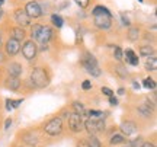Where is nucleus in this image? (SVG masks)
<instances>
[{"instance_id":"1","label":"nucleus","mask_w":157,"mask_h":147,"mask_svg":"<svg viewBox=\"0 0 157 147\" xmlns=\"http://www.w3.org/2000/svg\"><path fill=\"white\" fill-rule=\"evenodd\" d=\"M28 77L32 82L35 91H42L51 85L52 70L47 64H35V66H31V68H29Z\"/></svg>"},{"instance_id":"2","label":"nucleus","mask_w":157,"mask_h":147,"mask_svg":"<svg viewBox=\"0 0 157 147\" xmlns=\"http://www.w3.org/2000/svg\"><path fill=\"white\" fill-rule=\"evenodd\" d=\"M45 137L50 138H58L64 134V119L60 115H52L48 118L42 125V131H41Z\"/></svg>"},{"instance_id":"3","label":"nucleus","mask_w":157,"mask_h":147,"mask_svg":"<svg viewBox=\"0 0 157 147\" xmlns=\"http://www.w3.org/2000/svg\"><path fill=\"white\" fill-rule=\"evenodd\" d=\"M80 66L90 74V76H93L95 79H99L102 76V68L99 67V61H98V58H96L90 51L84 50L82 52V56H80Z\"/></svg>"},{"instance_id":"4","label":"nucleus","mask_w":157,"mask_h":147,"mask_svg":"<svg viewBox=\"0 0 157 147\" xmlns=\"http://www.w3.org/2000/svg\"><path fill=\"white\" fill-rule=\"evenodd\" d=\"M21 54H22L23 60L34 66V63L38 60V56H39V48H38V44L35 42L34 40H26L22 42V47H21Z\"/></svg>"},{"instance_id":"5","label":"nucleus","mask_w":157,"mask_h":147,"mask_svg":"<svg viewBox=\"0 0 157 147\" xmlns=\"http://www.w3.org/2000/svg\"><path fill=\"white\" fill-rule=\"evenodd\" d=\"M83 130H86V133L89 136L103 134L105 130H106V121H105V118H99V119L86 118L83 121Z\"/></svg>"},{"instance_id":"6","label":"nucleus","mask_w":157,"mask_h":147,"mask_svg":"<svg viewBox=\"0 0 157 147\" xmlns=\"http://www.w3.org/2000/svg\"><path fill=\"white\" fill-rule=\"evenodd\" d=\"M2 31L5 32V37L13 38V40H16V41H21V42H23V41L28 38V29L22 28V26H19V25H15V23H10V25H9L7 22H5Z\"/></svg>"},{"instance_id":"7","label":"nucleus","mask_w":157,"mask_h":147,"mask_svg":"<svg viewBox=\"0 0 157 147\" xmlns=\"http://www.w3.org/2000/svg\"><path fill=\"white\" fill-rule=\"evenodd\" d=\"M19 138H21V141H22V146H26V147H38V144H41V141H42L41 133H39L36 128H35V130L21 131Z\"/></svg>"},{"instance_id":"8","label":"nucleus","mask_w":157,"mask_h":147,"mask_svg":"<svg viewBox=\"0 0 157 147\" xmlns=\"http://www.w3.org/2000/svg\"><path fill=\"white\" fill-rule=\"evenodd\" d=\"M21 47H22L21 41H16V40H13V38L6 37L2 50H3V52L6 54V57L9 60H15L17 56H21Z\"/></svg>"},{"instance_id":"9","label":"nucleus","mask_w":157,"mask_h":147,"mask_svg":"<svg viewBox=\"0 0 157 147\" xmlns=\"http://www.w3.org/2000/svg\"><path fill=\"white\" fill-rule=\"evenodd\" d=\"M54 40H56V28H52L51 25L44 23L41 31H39L38 37H36V40H35V42L38 45H51Z\"/></svg>"},{"instance_id":"10","label":"nucleus","mask_w":157,"mask_h":147,"mask_svg":"<svg viewBox=\"0 0 157 147\" xmlns=\"http://www.w3.org/2000/svg\"><path fill=\"white\" fill-rule=\"evenodd\" d=\"M108 72L118 80H127L129 77V72L122 61H112L108 64Z\"/></svg>"},{"instance_id":"11","label":"nucleus","mask_w":157,"mask_h":147,"mask_svg":"<svg viewBox=\"0 0 157 147\" xmlns=\"http://www.w3.org/2000/svg\"><path fill=\"white\" fill-rule=\"evenodd\" d=\"M23 9H25V12H26V15H28V17L31 21H41L42 16H44L38 0H28V2H25Z\"/></svg>"},{"instance_id":"12","label":"nucleus","mask_w":157,"mask_h":147,"mask_svg":"<svg viewBox=\"0 0 157 147\" xmlns=\"http://www.w3.org/2000/svg\"><path fill=\"white\" fill-rule=\"evenodd\" d=\"M93 26H95L98 31H102V32L111 31L113 26L112 15H106V13L95 15V16H93Z\"/></svg>"},{"instance_id":"13","label":"nucleus","mask_w":157,"mask_h":147,"mask_svg":"<svg viewBox=\"0 0 157 147\" xmlns=\"http://www.w3.org/2000/svg\"><path fill=\"white\" fill-rule=\"evenodd\" d=\"M12 22L15 23V25H19V26H22V28H29V25L32 23V21L26 15V12L23 9V6H16L13 12H12Z\"/></svg>"},{"instance_id":"14","label":"nucleus","mask_w":157,"mask_h":147,"mask_svg":"<svg viewBox=\"0 0 157 147\" xmlns=\"http://www.w3.org/2000/svg\"><path fill=\"white\" fill-rule=\"evenodd\" d=\"M67 127L70 133L73 134H78L83 131V115H78V114H74V112H70V115L67 117Z\"/></svg>"},{"instance_id":"15","label":"nucleus","mask_w":157,"mask_h":147,"mask_svg":"<svg viewBox=\"0 0 157 147\" xmlns=\"http://www.w3.org/2000/svg\"><path fill=\"white\" fill-rule=\"evenodd\" d=\"M119 133L122 134L124 137H129L132 136H137V133H138V124H137V121L134 119H124L122 122L119 124Z\"/></svg>"},{"instance_id":"16","label":"nucleus","mask_w":157,"mask_h":147,"mask_svg":"<svg viewBox=\"0 0 157 147\" xmlns=\"http://www.w3.org/2000/svg\"><path fill=\"white\" fill-rule=\"evenodd\" d=\"M3 70H5L6 76H12V77H22L23 74V66L16 60H9L3 66Z\"/></svg>"},{"instance_id":"17","label":"nucleus","mask_w":157,"mask_h":147,"mask_svg":"<svg viewBox=\"0 0 157 147\" xmlns=\"http://www.w3.org/2000/svg\"><path fill=\"white\" fill-rule=\"evenodd\" d=\"M5 89L13 92V93H19L22 89V79L19 77H12V76H5L2 80V85Z\"/></svg>"},{"instance_id":"18","label":"nucleus","mask_w":157,"mask_h":147,"mask_svg":"<svg viewBox=\"0 0 157 147\" xmlns=\"http://www.w3.org/2000/svg\"><path fill=\"white\" fill-rule=\"evenodd\" d=\"M124 60H125L127 64L134 66V67L140 64V57H138V54H137L132 48H125V50H124Z\"/></svg>"},{"instance_id":"19","label":"nucleus","mask_w":157,"mask_h":147,"mask_svg":"<svg viewBox=\"0 0 157 147\" xmlns=\"http://www.w3.org/2000/svg\"><path fill=\"white\" fill-rule=\"evenodd\" d=\"M141 28L138 25H129L127 29V41L129 42H138L141 38Z\"/></svg>"},{"instance_id":"20","label":"nucleus","mask_w":157,"mask_h":147,"mask_svg":"<svg viewBox=\"0 0 157 147\" xmlns=\"http://www.w3.org/2000/svg\"><path fill=\"white\" fill-rule=\"evenodd\" d=\"M156 47L151 44H140L138 45V57H150V56H156Z\"/></svg>"},{"instance_id":"21","label":"nucleus","mask_w":157,"mask_h":147,"mask_svg":"<svg viewBox=\"0 0 157 147\" xmlns=\"http://www.w3.org/2000/svg\"><path fill=\"white\" fill-rule=\"evenodd\" d=\"M143 67H144V70L148 72V73H154L157 70V57L156 56L146 57V60L143 63Z\"/></svg>"},{"instance_id":"22","label":"nucleus","mask_w":157,"mask_h":147,"mask_svg":"<svg viewBox=\"0 0 157 147\" xmlns=\"http://www.w3.org/2000/svg\"><path fill=\"white\" fill-rule=\"evenodd\" d=\"M42 25H44V23L39 22V21H35L34 23L29 25V28H28V38L29 40H34V41L36 40V37H38L39 31L42 28Z\"/></svg>"},{"instance_id":"23","label":"nucleus","mask_w":157,"mask_h":147,"mask_svg":"<svg viewBox=\"0 0 157 147\" xmlns=\"http://www.w3.org/2000/svg\"><path fill=\"white\" fill-rule=\"evenodd\" d=\"M50 22H51V26H52V28L61 29L63 26H64V19H63V16L60 13H51Z\"/></svg>"},{"instance_id":"24","label":"nucleus","mask_w":157,"mask_h":147,"mask_svg":"<svg viewBox=\"0 0 157 147\" xmlns=\"http://www.w3.org/2000/svg\"><path fill=\"white\" fill-rule=\"evenodd\" d=\"M127 141V137H124L119 131L115 133L113 136L109 137V146H119V144H125Z\"/></svg>"},{"instance_id":"25","label":"nucleus","mask_w":157,"mask_h":147,"mask_svg":"<svg viewBox=\"0 0 157 147\" xmlns=\"http://www.w3.org/2000/svg\"><path fill=\"white\" fill-rule=\"evenodd\" d=\"M70 109H71V112L78 114V115H83V117H84V114H86V108H84V105L80 101L71 102V103H70Z\"/></svg>"},{"instance_id":"26","label":"nucleus","mask_w":157,"mask_h":147,"mask_svg":"<svg viewBox=\"0 0 157 147\" xmlns=\"http://www.w3.org/2000/svg\"><path fill=\"white\" fill-rule=\"evenodd\" d=\"M101 13H106V15H112V12L108 9L106 6H103V5H95L93 6V9H92V12H90V15L92 16H95V15H101Z\"/></svg>"},{"instance_id":"27","label":"nucleus","mask_w":157,"mask_h":147,"mask_svg":"<svg viewBox=\"0 0 157 147\" xmlns=\"http://www.w3.org/2000/svg\"><path fill=\"white\" fill-rule=\"evenodd\" d=\"M141 86H143V87H146V89H148V91H156L157 83H156V80L153 79V77L147 76V77H144V79H143Z\"/></svg>"},{"instance_id":"28","label":"nucleus","mask_w":157,"mask_h":147,"mask_svg":"<svg viewBox=\"0 0 157 147\" xmlns=\"http://www.w3.org/2000/svg\"><path fill=\"white\" fill-rule=\"evenodd\" d=\"M146 41V44H151V45H154L156 44V35L154 34H150V31L147 29V31H144V32H141V38L140 41Z\"/></svg>"},{"instance_id":"29","label":"nucleus","mask_w":157,"mask_h":147,"mask_svg":"<svg viewBox=\"0 0 157 147\" xmlns=\"http://www.w3.org/2000/svg\"><path fill=\"white\" fill-rule=\"evenodd\" d=\"M86 114H87V118H93V119H99L106 117V114L103 111H99V109H86Z\"/></svg>"},{"instance_id":"30","label":"nucleus","mask_w":157,"mask_h":147,"mask_svg":"<svg viewBox=\"0 0 157 147\" xmlns=\"http://www.w3.org/2000/svg\"><path fill=\"white\" fill-rule=\"evenodd\" d=\"M112 57L115 61H124V50L119 45L112 47Z\"/></svg>"},{"instance_id":"31","label":"nucleus","mask_w":157,"mask_h":147,"mask_svg":"<svg viewBox=\"0 0 157 147\" xmlns=\"http://www.w3.org/2000/svg\"><path fill=\"white\" fill-rule=\"evenodd\" d=\"M143 141H144V140H143V137H141V136H135L134 138H131V137H129V138H127L125 144H127L128 147H140Z\"/></svg>"},{"instance_id":"32","label":"nucleus","mask_w":157,"mask_h":147,"mask_svg":"<svg viewBox=\"0 0 157 147\" xmlns=\"http://www.w3.org/2000/svg\"><path fill=\"white\" fill-rule=\"evenodd\" d=\"M86 141H87V146L89 147H102V141L99 140L98 136H89L86 138Z\"/></svg>"},{"instance_id":"33","label":"nucleus","mask_w":157,"mask_h":147,"mask_svg":"<svg viewBox=\"0 0 157 147\" xmlns=\"http://www.w3.org/2000/svg\"><path fill=\"white\" fill-rule=\"evenodd\" d=\"M74 2H76V5H77L82 10H86L90 6V3H92V0H74Z\"/></svg>"},{"instance_id":"34","label":"nucleus","mask_w":157,"mask_h":147,"mask_svg":"<svg viewBox=\"0 0 157 147\" xmlns=\"http://www.w3.org/2000/svg\"><path fill=\"white\" fill-rule=\"evenodd\" d=\"M119 15H121V21H122V25L125 26V28H128L129 25H132V23H131V21H129V17L127 16V13H125V12H121Z\"/></svg>"},{"instance_id":"35","label":"nucleus","mask_w":157,"mask_h":147,"mask_svg":"<svg viewBox=\"0 0 157 147\" xmlns=\"http://www.w3.org/2000/svg\"><path fill=\"white\" fill-rule=\"evenodd\" d=\"M92 87H93V85H92V80L86 79V80H83V82H82V91L87 92V91H90Z\"/></svg>"},{"instance_id":"36","label":"nucleus","mask_w":157,"mask_h":147,"mask_svg":"<svg viewBox=\"0 0 157 147\" xmlns=\"http://www.w3.org/2000/svg\"><path fill=\"white\" fill-rule=\"evenodd\" d=\"M101 92H102V95H105L106 98H109V96H112V95H115L112 89H109L108 86H102V87H101Z\"/></svg>"},{"instance_id":"37","label":"nucleus","mask_w":157,"mask_h":147,"mask_svg":"<svg viewBox=\"0 0 157 147\" xmlns=\"http://www.w3.org/2000/svg\"><path fill=\"white\" fill-rule=\"evenodd\" d=\"M5 108H6V111H13V105H12V99L10 98H6L5 99Z\"/></svg>"},{"instance_id":"38","label":"nucleus","mask_w":157,"mask_h":147,"mask_svg":"<svg viewBox=\"0 0 157 147\" xmlns=\"http://www.w3.org/2000/svg\"><path fill=\"white\" fill-rule=\"evenodd\" d=\"M7 61H9V58L6 57V54L3 52V50H0V66H5Z\"/></svg>"},{"instance_id":"39","label":"nucleus","mask_w":157,"mask_h":147,"mask_svg":"<svg viewBox=\"0 0 157 147\" xmlns=\"http://www.w3.org/2000/svg\"><path fill=\"white\" fill-rule=\"evenodd\" d=\"M108 101H109V105H111V106H117L118 103H119V101H118V98L115 96V95L109 96V98H108Z\"/></svg>"},{"instance_id":"40","label":"nucleus","mask_w":157,"mask_h":147,"mask_svg":"<svg viewBox=\"0 0 157 147\" xmlns=\"http://www.w3.org/2000/svg\"><path fill=\"white\" fill-rule=\"evenodd\" d=\"M22 102H23V98H19V99H16V101H13V99H12V105H13V109H17V108L22 105Z\"/></svg>"},{"instance_id":"41","label":"nucleus","mask_w":157,"mask_h":147,"mask_svg":"<svg viewBox=\"0 0 157 147\" xmlns=\"http://www.w3.org/2000/svg\"><path fill=\"white\" fill-rule=\"evenodd\" d=\"M76 147H89V146H87L86 138H78L77 141H76Z\"/></svg>"},{"instance_id":"42","label":"nucleus","mask_w":157,"mask_h":147,"mask_svg":"<svg viewBox=\"0 0 157 147\" xmlns=\"http://www.w3.org/2000/svg\"><path fill=\"white\" fill-rule=\"evenodd\" d=\"M140 147H156V143H154V141H150V140H144V141L141 143Z\"/></svg>"},{"instance_id":"43","label":"nucleus","mask_w":157,"mask_h":147,"mask_svg":"<svg viewBox=\"0 0 157 147\" xmlns=\"http://www.w3.org/2000/svg\"><path fill=\"white\" fill-rule=\"evenodd\" d=\"M12 121H13L12 118H7V119L5 121V131H7V130H9V128L12 127Z\"/></svg>"},{"instance_id":"44","label":"nucleus","mask_w":157,"mask_h":147,"mask_svg":"<svg viewBox=\"0 0 157 147\" xmlns=\"http://www.w3.org/2000/svg\"><path fill=\"white\" fill-rule=\"evenodd\" d=\"M5 32L2 31V28H0V50H2V47H3V42H5Z\"/></svg>"},{"instance_id":"45","label":"nucleus","mask_w":157,"mask_h":147,"mask_svg":"<svg viewBox=\"0 0 157 147\" xmlns=\"http://www.w3.org/2000/svg\"><path fill=\"white\" fill-rule=\"evenodd\" d=\"M132 87H134L135 91H137V89L140 91V87H141V83H140V82H137V80H132Z\"/></svg>"},{"instance_id":"46","label":"nucleus","mask_w":157,"mask_h":147,"mask_svg":"<svg viewBox=\"0 0 157 147\" xmlns=\"http://www.w3.org/2000/svg\"><path fill=\"white\" fill-rule=\"evenodd\" d=\"M5 70H3V66H0V85H2V80H3V77H5Z\"/></svg>"},{"instance_id":"47","label":"nucleus","mask_w":157,"mask_h":147,"mask_svg":"<svg viewBox=\"0 0 157 147\" xmlns=\"http://www.w3.org/2000/svg\"><path fill=\"white\" fill-rule=\"evenodd\" d=\"M15 5H21V3H25V2H28V0H12Z\"/></svg>"},{"instance_id":"48","label":"nucleus","mask_w":157,"mask_h":147,"mask_svg":"<svg viewBox=\"0 0 157 147\" xmlns=\"http://www.w3.org/2000/svg\"><path fill=\"white\" fill-rule=\"evenodd\" d=\"M125 93V87H119L118 89V95H124Z\"/></svg>"},{"instance_id":"49","label":"nucleus","mask_w":157,"mask_h":147,"mask_svg":"<svg viewBox=\"0 0 157 147\" xmlns=\"http://www.w3.org/2000/svg\"><path fill=\"white\" fill-rule=\"evenodd\" d=\"M3 15H5V12H3V10H0V19L3 17Z\"/></svg>"},{"instance_id":"50","label":"nucleus","mask_w":157,"mask_h":147,"mask_svg":"<svg viewBox=\"0 0 157 147\" xmlns=\"http://www.w3.org/2000/svg\"><path fill=\"white\" fill-rule=\"evenodd\" d=\"M13 147H23V146H22V144H15Z\"/></svg>"},{"instance_id":"51","label":"nucleus","mask_w":157,"mask_h":147,"mask_svg":"<svg viewBox=\"0 0 157 147\" xmlns=\"http://www.w3.org/2000/svg\"><path fill=\"white\" fill-rule=\"evenodd\" d=\"M138 2H140V3H143V2H144V0H138Z\"/></svg>"},{"instance_id":"52","label":"nucleus","mask_w":157,"mask_h":147,"mask_svg":"<svg viewBox=\"0 0 157 147\" xmlns=\"http://www.w3.org/2000/svg\"><path fill=\"white\" fill-rule=\"evenodd\" d=\"M124 147H128V146H124Z\"/></svg>"}]
</instances>
